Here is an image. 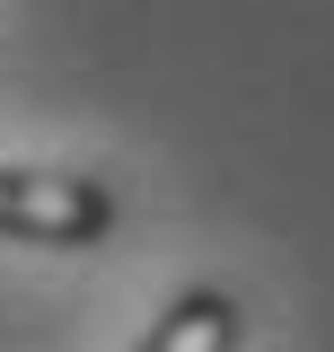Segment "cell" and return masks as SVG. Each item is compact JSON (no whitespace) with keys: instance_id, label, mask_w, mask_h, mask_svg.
Wrapping results in <instances>:
<instances>
[{"instance_id":"obj_2","label":"cell","mask_w":334,"mask_h":352,"mask_svg":"<svg viewBox=\"0 0 334 352\" xmlns=\"http://www.w3.org/2000/svg\"><path fill=\"white\" fill-rule=\"evenodd\" d=\"M238 335H247V317H238L229 291H185V300L159 308V326L141 335V352H238Z\"/></svg>"},{"instance_id":"obj_1","label":"cell","mask_w":334,"mask_h":352,"mask_svg":"<svg viewBox=\"0 0 334 352\" xmlns=\"http://www.w3.org/2000/svg\"><path fill=\"white\" fill-rule=\"evenodd\" d=\"M115 229V194L88 176L53 168H0V238H36V247H88Z\"/></svg>"}]
</instances>
